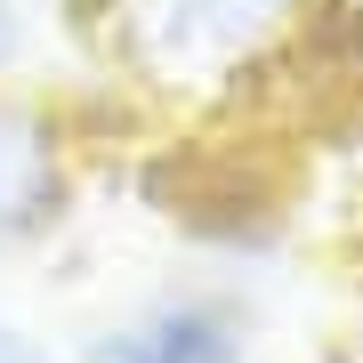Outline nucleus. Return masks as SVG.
I'll use <instances>...</instances> for the list:
<instances>
[{
    "instance_id": "obj_2",
    "label": "nucleus",
    "mask_w": 363,
    "mask_h": 363,
    "mask_svg": "<svg viewBox=\"0 0 363 363\" xmlns=\"http://www.w3.org/2000/svg\"><path fill=\"white\" fill-rule=\"evenodd\" d=\"M81 194V138L40 89L0 81V267L33 259Z\"/></svg>"
},
{
    "instance_id": "obj_1",
    "label": "nucleus",
    "mask_w": 363,
    "mask_h": 363,
    "mask_svg": "<svg viewBox=\"0 0 363 363\" xmlns=\"http://www.w3.org/2000/svg\"><path fill=\"white\" fill-rule=\"evenodd\" d=\"M73 363H259L267 331L234 283H162L113 307L105 323L81 331V347H65Z\"/></svg>"
},
{
    "instance_id": "obj_4",
    "label": "nucleus",
    "mask_w": 363,
    "mask_h": 363,
    "mask_svg": "<svg viewBox=\"0 0 363 363\" xmlns=\"http://www.w3.org/2000/svg\"><path fill=\"white\" fill-rule=\"evenodd\" d=\"M33 57V9L25 0H0V81H16Z\"/></svg>"
},
{
    "instance_id": "obj_3",
    "label": "nucleus",
    "mask_w": 363,
    "mask_h": 363,
    "mask_svg": "<svg viewBox=\"0 0 363 363\" xmlns=\"http://www.w3.org/2000/svg\"><path fill=\"white\" fill-rule=\"evenodd\" d=\"M0 363H73V355L57 347L40 323H25V315H9V307H0Z\"/></svg>"
}]
</instances>
